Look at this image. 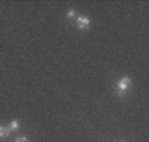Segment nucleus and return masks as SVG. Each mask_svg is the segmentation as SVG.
Returning a JSON list of instances; mask_svg holds the SVG:
<instances>
[{
    "label": "nucleus",
    "mask_w": 149,
    "mask_h": 142,
    "mask_svg": "<svg viewBox=\"0 0 149 142\" xmlns=\"http://www.w3.org/2000/svg\"><path fill=\"white\" fill-rule=\"evenodd\" d=\"M131 84V78L128 76H124V78L120 79V82L118 83V95L119 96H124L127 94V89Z\"/></svg>",
    "instance_id": "nucleus-1"
},
{
    "label": "nucleus",
    "mask_w": 149,
    "mask_h": 142,
    "mask_svg": "<svg viewBox=\"0 0 149 142\" xmlns=\"http://www.w3.org/2000/svg\"><path fill=\"white\" fill-rule=\"evenodd\" d=\"M77 25H78V28L81 30H87L90 28V19H87L84 16H79L77 19Z\"/></svg>",
    "instance_id": "nucleus-2"
},
{
    "label": "nucleus",
    "mask_w": 149,
    "mask_h": 142,
    "mask_svg": "<svg viewBox=\"0 0 149 142\" xmlns=\"http://www.w3.org/2000/svg\"><path fill=\"white\" fill-rule=\"evenodd\" d=\"M11 130H9L7 126H0V138H6V137L9 136Z\"/></svg>",
    "instance_id": "nucleus-3"
},
{
    "label": "nucleus",
    "mask_w": 149,
    "mask_h": 142,
    "mask_svg": "<svg viewBox=\"0 0 149 142\" xmlns=\"http://www.w3.org/2000/svg\"><path fill=\"white\" fill-rule=\"evenodd\" d=\"M8 129H9V130H11V132H13V130H16V129H19V123H17L16 120L11 121V124H9Z\"/></svg>",
    "instance_id": "nucleus-4"
},
{
    "label": "nucleus",
    "mask_w": 149,
    "mask_h": 142,
    "mask_svg": "<svg viewBox=\"0 0 149 142\" xmlns=\"http://www.w3.org/2000/svg\"><path fill=\"white\" fill-rule=\"evenodd\" d=\"M74 17H75V11L70 9V11L68 12V19H74Z\"/></svg>",
    "instance_id": "nucleus-5"
},
{
    "label": "nucleus",
    "mask_w": 149,
    "mask_h": 142,
    "mask_svg": "<svg viewBox=\"0 0 149 142\" xmlns=\"http://www.w3.org/2000/svg\"><path fill=\"white\" fill-rule=\"evenodd\" d=\"M16 142H28V139H26V137H17Z\"/></svg>",
    "instance_id": "nucleus-6"
}]
</instances>
